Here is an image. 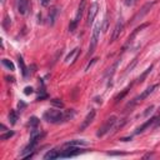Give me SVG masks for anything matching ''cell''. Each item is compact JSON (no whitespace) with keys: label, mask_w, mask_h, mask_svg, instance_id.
<instances>
[{"label":"cell","mask_w":160,"mask_h":160,"mask_svg":"<svg viewBox=\"0 0 160 160\" xmlns=\"http://www.w3.org/2000/svg\"><path fill=\"white\" fill-rule=\"evenodd\" d=\"M49 3H50L49 0H42V5H43V6H46V5H49Z\"/></svg>","instance_id":"1f68e13d"},{"label":"cell","mask_w":160,"mask_h":160,"mask_svg":"<svg viewBox=\"0 0 160 160\" xmlns=\"http://www.w3.org/2000/svg\"><path fill=\"white\" fill-rule=\"evenodd\" d=\"M18 63H19L20 69H22L23 75H24V76H28V69H26V66H25V64H24V60H23L22 56H19V58H18Z\"/></svg>","instance_id":"e0dca14e"},{"label":"cell","mask_w":160,"mask_h":160,"mask_svg":"<svg viewBox=\"0 0 160 160\" xmlns=\"http://www.w3.org/2000/svg\"><path fill=\"white\" fill-rule=\"evenodd\" d=\"M119 63H120V60H116V62H115V63L111 65V68H109V71H108V74H106L108 76H110V78H111V76L114 75V73H115V69L118 68Z\"/></svg>","instance_id":"7402d4cb"},{"label":"cell","mask_w":160,"mask_h":160,"mask_svg":"<svg viewBox=\"0 0 160 160\" xmlns=\"http://www.w3.org/2000/svg\"><path fill=\"white\" fill-rule=\"evenodd\" d=\"M51 103L54 104V105H56V106H59V108H63L64 106V104H63V102H60L59 99H54V100H51Z\"/></svg>","instance_id":"484cf974"},{"label":"cell","mask_w":160,"mask_h":160,"mask_svg":"<svg viewBox=\"0 0 160 160\" xmlns=\"http://www.w3.org/2000/svg\"><path fill=\"white\" fill-rule=\"evenodd\" d=\"M123 29H124V22L120 19L114 28V31H113V35H111V42H114V40H116L120 36V34L123 33Z\"/></svg>","instance_id":"30bf717a"},{"label":"cell","mask_w":160,"mask_h":160,"mask_svg":"<svg viewBox=\"0 0 160 160\" xmlns=\"http://www.w3.org/2000/svg\"><path fill=\"white\" fill-rule=\"evenodd\" d=\"M82 153V149L78 146H66L65 150H63L59 154V158H73Z\"/></svg>","instance_id":"52a82bcc"},{"label":"cell","mask_w":160,"mask_h":160,"mask_svg":"<svg viewBox=\"0 0 160 160\" xmlns=\"http://www.w3.org/2000/svg\"><path fill=\"white\" fill-rule=\"evenodd\" d=\"M135 3H136V0H125V2H124V4L126 6H133Z\"/></svg>","instance_id":"83f0119b"},{"label":"cell","mask_w":160,"mask_h":160,"mask_svg":"<svg viewBox=\"0 0 160 160\" xmlns=\"http://www.w3.org/2000/svg\"><path fill=\"white\" fill-rule=\"evenodd\" d=\"M151 70H153V65H151L150 68H148V69H146V70H145V71H144V73H143L142 75H140V76L138 78V80H136V83H139V84H140V83H143V82H144V79H145V78L148 76V74H149V73H150Z\"/></svg>","instance_id":"d6986e66"},{"label":"cell","mask_w":160,"mask_h":160,"mask_svg":"<svg viewBox=\"0 0 160 160\" xmlns=\"http://www.w3.org/2000/svg\"><path fill=\"white\" fill-rule=\"evenodd\" d=\"M33 93H34V90H33L31 86H26V88L24 89V94H25V95H30V94H33Z\"/></svg>","instance_id":"4316f807"},{"label":"cell","mask_w":160,"mask_h":160,"mask_svg":"<svg viewBox=\"0 0 160 160\" xmlns=\"http://www.w3.org/2000/svg\"><path fill=\"white\" fill-rule=\"evenodd\" d=\"M100 29H102V24L98 23L95 26H94V30H93V35H91V40H90V45H89V53L88 55H91L98 45V40H99V36H100Z\"/></svg>","instance_id":"5b68a950"},{"label":"cell","mask_w":160,"mask_h":160,"mask_svg":"<svg viewBox=\"0 0 160 160\" xmlns=\"http://www.w3.org/2000/svg\"><path fill=\"white\" fill-rule=\"evenodd\" d=\"M116 122H118V118H116L115 115H111L110 118H108V119L105 120V123L103 124V126L98 130L96 136H98V138H102V136H104L105 134H108V133L114 128V125L116 124Z\"/></svg>","instance_id":"3957f363"},{"label":"cell","mask_w":160,"mask_h":160,"mask_svg":"<svg viewBox=\"0 0 160 160\" xmlns=\"http://www.w3.org/2000/svg\"><path fill=\"white\" fill-rule=\"evenodd\" d=\"M102 29H103L104 33L108 30V19H106V18L104 19V23H103V25H102Z\"/></svg>","instance_id":"f1b7e54d"},{"label":"cell","mask_w":160,"mask_h":160,"mask_svg":"<svg viewBox=\"0 0 160 160\" xmlns=\"http://www.w3.org/2000/svg\"><path fill=\"white\" fill-rule=\"evenodd\" d=\"M2 131H8V130H6V126L3 125V124H2Z\"/></svg>","instance_id":"e575fe53"},{"label":"cell","mask_w":160,"mask_h":160,"mask_svg":"<svg viewBox=\"0 0 160 160\" xmlns=\"http://www.w3.org/2000/svg\"><path fill=\"white\" fill-rule=\"evenodd\" d=\"M155 0H154V2H150V3H146L143 8H142V10H140V11H138L135 15H134V18L131 19V22H130V24H134V23H136V22H139V20H142L149 11H150V9L155 5Z\"/></svg>","instance_id":"8992f818"},{"label":"cell","mask_w":160,"mask_h":160,"mask_svg":"<svg viewBox=\"0 0 160 160\" xmlns=\"http://www.w3.org/2000/svg\"><path fill=\"white\" fill-rule=\"evenodd\" d=\"M78 53H79V48H75L74 50H71L70 54H68V56L65 58V62L69 63L70 60H73V62H74V60L76 59V56H78Z\"/></svg>","instance_id":"2e32d148"},{"label":"cell","mask_w":160,"mask_h":160,"mask_svg":"<svg viewBox=\"0 0 160 160\" xmlns=\"http://www.w3.org/2000/svg\"><path fill=\"white\" fill-rule=\"evenodd\" d=\"M43 118H44V120H46L48 123H51V124H59V123L66 122L65 111H60V110H55V109H50V110L45 111Z\"/></svg>","instance_id":"6da1fadb"},{"label":"cell","mask_w":160,"mask_h":160,"mask_svg":"<svg viewBox=\"0 0 160 160\" xmlns=\"http://www.w3.org/2000/svg\"><path fill=\"white\" fill-rule=\"evenodd\" d=\"M58 13H59V10H58L56 8L51 9V10L49 11V22H50V25H54L55 20H56V16H58Z\"/></svg>","instance_id":"9a60e30c"},{"label":"cell","mask_w":160,"mask_h":160,"mask_svg":"<svg viewBox=\"0 0 160 160\" xmlns=\"http://www.w3.org/2000/svg\"><path fill=\"white\" fill-rule=\"evenodd\" d=\"M153 109H154V106H150V108H149V109H148V110H146V111L144 113V115H148V114H149L150 111H153Z\"/></svg>","instance_id":"d6a6232c"},{"label":"cell","mask_w":160,"mask_h":160,"mask_svg":"<svg viewBox=\"0 0 160 160\" xmlns=\"http://www.w3.org/2000/svg\"><path fill=\"white\" fill-rule=\"evenodd\" d=\"M96 60H98V59H93V60H91V63H89V64L86 65V71L90 69V66H91L93 64H95V63H96Z\"/></svg>","instance_id":"4dcf8cb0"},{"label":"cell","mask_w":160,"mask_h":160,"mask_svg":"<svg viewBox=\"0 0 160 160\" xmlns=\"http://www.w3.org/2000/svg\"><path fill=\"white\" fill-rule=\"evenodd\" d=\"M85 5H86V2H85V0H82L80 4H79V6H78L76 16H75V19L73 20V22L70 23V25H69V30L70 31H74L76 29V26H78V24L80 22V19L83 18V14H84V10H85Z\"/></svg>","instance_id":"277c9868"},{"label":"cell","mask_w":160,"mask_h":160,"mask_svg":"<svg viewBox=\"0 0 160 160\" xmlns=\"http://www.w3.org/2000/svg\"><path fill=\"white\" fill-rule=\"evenodd\" d=\"M2 63H3V65H4L6 69H9L10 71H14V70H15V66H14V64L10 62V60H8V59H3V60H2Z\"/></svg>","instance_id":"ffe728a7"},{"label":"cell","mask_w":160,"mask_h":160,"mask_svg":"<svg viewBox=\"0 0 160 160\" xmlns=\"http://www.w3.org/2000/svg\"><path fill=\"white\" fill-rule=\"evenodd\" d=\"M148 25H149V24H142L140 26H138V28H136V29H135V30H134V31L131 33V35L129 36V39H128V44H129V43H131V42H133V39L135 38V35H136V34H138L139 31H142V30H143L144 28H146Z\"/></svg>","instance_id":"5bb4252c"},{"label":"cell","mask_w":160,"mask_h":160,"mask_svg":"<svg viewBox=\"0 0 160 160\" xmlns=\"http://www.w3.org/2000/svg\"><path fill=\"white\" fill-rule=\"evenodd\" d=\"M25 106H26V104H25V103H23V102H20V103L18 104V108H19V110H20V111H22Z\"/></svg>","instance_id":"f546056e"},{"label":"cell","mask_w":160,"mask_h":160,"mask_svg":"<svg viewBox=\"0 0 160 160\" xmlns=\"http://www.w3.org/2000/svg\"><path fill=\"white\" fill-rule=\"evenodd\" d=\"M59 154L60 153H58V150H49L45 155H44V159H58L59 158Z\"/></svg>","instance_id":"ac0fdd59"},{"label":"cell","mask_w":160,"mask_h":160,"mask_svg":"<svg viewBox=\"0 0 160 160\" xmlns=\"http://www.w3.org/2000/svg\"><path fill=\"white\" fill-rule=\"evenodd\" d=\"M19 2H20V0H15V3H16V4H18V3H19Z\"/></svg>","instance_id":"d590c367"},{"label":"cell","mask_w":160,"mask_h":160,"mask_svg":"<svg viewBox=\"0 0 160 160\" xmlns=\"http://www.w3.org/2000/svg\"><path fill=\"white\" fill-rule=\"evenodd\" d=\"M98 10H99V4L96 2L90 4L89 11H88V25H91L94 23V19H95V16L98 14Z\"/></svg>","instance_id":"9c48e42d"},{"label":"cell","mask_w":160,"mask_h":160,"mask_svg":"<svg viewBox=\"0 0 160 160\" xmlns=\"http://www.w3.org/2000/svg\"><path fill=\"white\" fill-rule=\"evenodd\" d=\"M95 115H96V111L94 110V109H91L89 113H88V115L85 116V119L83 120V123L80 124V126H79V131H84L91 123H93V120H94V118H95Z\"/></svg>","instance_id":"ba28073f"},{"label":"cell","mask_w":160,"mask_h":160,"mask_svg":"<svg viewBox=\"0 0 160 160\" xmlns=\"http://www.w3.org/2000/svg\"><path fill=\"white\" fill-rule=\"evenodd\" d=\"M86 145V142L84 140H70L65 143V146H84Z\"/></svg>","instance_id":"4fadbf2b"},{"label":"cell","mask_w":160,"mask_h":160,"mask_svg":"<svg viewBox=\"0 0 160 160\" xmlns=\"http://www.w3.org/2000/svg\"><path fill=\"white\" fill-rule=\"evenodd\" d=\"M13 135H14V131H8V133H5V134H3L2 136H0V139H2V140H6V139L11 138Z\"/></svg>","instance_id":"d4e9b609"},{"label":"cell","mask_w":160,"mask_h":160,"mask_svg":"<svg viewBox=\"0 0 160 160\" xmlns=\"http://www.w3.org/2000/svg\"><path fill=\"white\" fill-rule=\"evenodd\" d=\"M18 6V11L19 14H22V15H25L28 9H29V2L28 0H20V2L16 4Z\"/></svg>","instance_id":"8fae6325"},{"label":"cell","mask_w":160,"mask_h":160,"mask_svg":"<svg viewBox=\"0 0 160 160\" xmlns=\"http://www.w3.org/2000/svg\"><path fill=\"white\" fill-rule=\"evenodd\" d=\"M158 88V84H154V85H150L149 88H146L142 94H140V95H138V96H135L133 100H130V102L128 103V105H126V109H131V108H134L135 105H138L139 103H142L143 102V100L144 99H146L155 89Z\"/></svg>","instance_id":"7a4b0ae2"},{"label":"cell","mask_w":160,"mask_h":160,"mask_svg":"<svg viewBox=\"0 0 160 160\" xmlns=\"http://www.w3.org/2000/svg\"><path fill=\"white\" fill-rule=\"evenodd\" d=\"M124 153H108V155H123Z\"/></svg>","instance_id":"836d02e7"},{"label":"cell","mask_w":160,"mask_h":160,"mask_svg":"<svg viewBox=\"0 0 160 160\" xmlns=\"http://www.w3.org/2000/svg\"><path fill=\"white\" fill-rule=\"evenodd\" d=\"M156 120H158V118H153V119H150V120H148V122H146V123H144V124H143L142 126H140V128H138V129H136V131H135V134H140V133H143V131H144V130H145L146 128H149V126H150V125H151L153 123H155V122H156Z\"/></svg>","instance_id":"7c38bea8"},{"label":"cell","mask_w":160,"mask_h":160,"mask_svg":"<svg viewBox=\"0 0 160 160\" xmlns=\"http://www.w3.org/2000/svg\"><path fill=\"white\" fill-rule=\"evenodd\" d=\"M39 119L38 118H35V116H33V118H30V122H29V125L31 126V128H36L38 125H39Z\"/></svg>","instance_id":"cb8c5ba5"},{"label":"cell","mask_w":160,"mask_h":160,"mask_svg":"<svg viewBox=\"0 0 160 160\" xmlns=\"http://www.w3.org/2000/svg\"><path fill=\"white\" fill-rule=\"evenodd\" d=\"M129 90H130V86H128L126 89H124V90H123L122 93H120V94H119V95H118V96L115 98L116 103H118V102H120V100H123V99H124V96H125V95H126V94L129 93Z\"/></svg>","instance_id":"603a6c76"},{"label":"cell","mask_w":160,"mask_h":160,"mask_svg":"<svg viewBox=\"0 0 160 160\" xmlns=\"http://www.w3.org/2000/svg\"><path fill=\"white\" fill-rule=\"evenodd\" d=\"M16 120H18V114H16V111H14V110H10V113H9V122H10V124H15L16 123Z\"/></svg>","instance_id":"44dd1931"}]
</instances>
